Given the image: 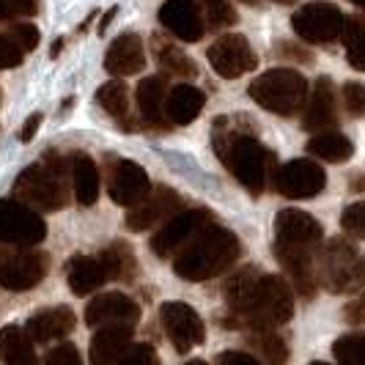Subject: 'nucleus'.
Returning <instances> with one entry per match:
<instances>
[{"mask_svg":"<svg viewBox=\"0 0 365 365\" xmlns=\"http://www.w3.org/2000/svg\"><path fill=\"white\" fill-rule=\"evenodd\" d=\"M344 108L351 118L365 115V86L363 83H346L344 86Z\"/></svg>","mask_w":365,"mask_h":365,"instance_id":"e433bc0d","label":"nucleus"},{"mask_svg":"<svg viewBox=\"0 0 365 365\" xmlns=\"http://www.w3.org/2000/svg\"><path fill=\"white\" fill-rule=\"evenodd\" d=\"M135 99H138V113H140V121L151 129H168L170 121H168V113H165V105H168V83L160 74H151V77H143L138 83V91H135Z\"/></svg>","mask_w":365,"mask_h":365,"instance_id":"6ab92c4d","label":"nucleus"},{"mask_svg":"<svg viewBox=\"0 0 365 365\" xmlns=\"http://www.w3.org/2000/svg\"><path fill=\"white\" fill-rule=\"evenodd\" d=\"M160 25L182 41H198L206 31L201 6L195 0H168L160 9Z\"/></svg>","mask_w":365,"mask_h":365,"instance_id":"f3484780","label":"nucleus"},{"mask_svg":"<svg viewBox=\"0 0 365 365\" xmlns=\"http://www.w3.org/2000/svg\"><path fill=\"white\" fill-rule=\"evenodd\" d=\"M341 228L351 234V237L357 239H365V201L363 203H351L344 209V215H341Z\"/></svg>","mask_w":365,"mask_h":365,"instance_id":"c9c22d12","label":"nucleus"},{"mask_svg":"<svg viewBox=\"0 0 365 365\" xmlns=\"http://www.w3.org/2000/svg\"><path fill=\"white\" fill-rule=\"evenodd\" d=\"M349 3H357V6H365V0H349Z\"/></svg>","mask_w":365,"mask_h":365,"instance_id":"603ef678","label":"nucleus"},{"mask_svg":"<svg viewBox=\"0 0 365 365\" xmlns=\"http://www.w3.org/2000/svg\"><path fill=\"white\" fill-rule=\"evenodd\" d=\"M225 305L231 327L274 329L286 324L294 313V292L277 274H267L256 267H245L225 283Z\"/></svg>","mask_w":365,"mask_h":365,"instance_id":"f257e3e1","label":"nucleus"},{"mask_svg":"<svg viewBox=\"0 0 365 365\" xmlns=\"http://www.w3.org/2000/svg\"><path fill=\"white\" fill-rule=\"evenodd\" d=\"M311 365H329V363H311Z\"/></svg>","mask_w":365,"mask_h":365,"instance_id":"864d4df0","label":"nucleus"},{"mask_svg":"<svg viewBox=\"0 0 365 365\" xmlns=\"http://www.w3.org/2000/svg\"><path fill=\"white\" fill-rule=\"evenodd\" d=\"M132 341V324H108L99 327L91 341V363L93 365H121L127 357Z\"/></svg>","mask_w":365,"mask_h":365,"instance_id":"4be33fe9","label":"nucleus"},{"mask_svg":"<svg viewBox=\"0 0 365 365\" xmlns=\"http://www.w3.org/2000/svg\"><path fill=\"white\" fill-rule=\"evenodd\" d=\"M250 346L258 351V357L267 365H286L289 363V346L280 335H274L272 329H256L250 338Z\"/></svg>","mask_w":365,"mask_h":365,"instance_id":"2f4dec72","label":"nucleus"},{"mask_svg":"<svg viewBox=\"0 0 365 365\" xmlns=\"http://www.w3.org/2000/svg\"><path fill=\"white\" fill-rule=\"evenodd\" d=\"M332 354L341 365H365V332L338 338L332 344Z\"/></svg>","mask_w":365,"mask_h":365,"instance_id":"72a5a7b5","label":"nucleus"},{"mask_svg":"<svg viewBox=\"0 0 365 365\" xmlns=\"http://www.w3.org/2000/svg\"><path fill=\"white\" fill-rule=\"evenodd\" d=\"M28 335L36 341V344H50L58 338H66L74 329V313L66 305H55V308H44V311L34 313L28 319Z\"/></svg>","mask_w":365,"mask_h":365,"instance_id":"5701e85b","label":"nucleus"},{"mask_svg":"<svg viewBox=\"0 0 365 365\" xmlns=\"http://www.w3.org/2000/svg\"><path fill=\"white\" fill-rule=\"evenodd\" d=\"M143 66H146V53H143V41L138 34H121L105 55V69L113 77L138 74Z\"/></svg>","mask_w":365,"mask_h":365,"instance_id":"412c9836","label":"nucleus"},{"mask_svg":"<svg viewBox=\"0 0 365 365\" xmlns=\"http://www.w3.org/2000/svg\"><path fill=\"white\" fill-rule=\"evenodd\" d=\"M215 151H217L220 163L237 176L245 190H250L253 195L264 192L274 165V154L269 148L261 146L253 135H245V132H237V129H225L222 132L217 124Z\"/></svg>","mask_w":365,"mask_h":365,"instance_id":"20e7f679","label":"nucleus"},{"mask_svg":"<svg viewBox=\"0 0 365 365\" xmlns=\"http://www.w3.org/2000/svg\"><path fill=\"white\" fill-rule=\"evenodd\" d=\"M184 365H209V363H203V360H190V363H184Z\"/></svg>","mask_w":365,"mask_h":365,"instance_id":"3c124183","label":"nucleus"},{"mask_svg":"<svg viewBox=\"0 0 365 365\" xmlns=\"http://www.w3.org/2000/svg\"><path fill=\"white\" fill-rule=\"evenodd\" d=\"M316 277L332 294H351L365 286V258L346 239H332L316 256Z\"/></svg>","mask_w":365,"mask_h":365,"instance_id":"423d86ee","label":"nucleus"},{"mask_svg":"<svg viewBox=\"0 0 365 365\" xmlns=\"http://www.w3.org/2000/svg\"><path fill=\"white\" fill-rule=\"evenodd\" d=\"M99 258H102V264L108 269L110 280H124V283H129L138 274V261L132 256V247H129L127 242H113L110 247L102 250Z\"/></svg>","mask_w":365,"mask_h":365,"instance_id":"7c9ffc66","label":"nucleus"},{"mask_svg":"<svg viewBox=\"0 0 365 365\" xmlns=\"http://www.w3.org/2000/svg\"><path fill=\"white\" fill-rule=\"evenodd\" d=\"M96 102L108 110L110 118H115L124 129H135L129 115V88L121 80H110L96 91Z\"/></svg>","mask_w":365,"mask_h":365,"instance_id":"c756f323","label":"nucleus"},{"mask_svg":"<svg viewBox=\"0 0 365 365\" xmlns=\"http://www.w3.org/2000/svg\"><path fill=\"white\" fill-rule=\"evenodd\" d=\"M38 127H41V113H34L25 124H22V132H19V140L22 143H28V140H34L36 138V132H38Z\"/></svg>","mask_w":365,"mask_h":365,"instance_id":"a18cd8bd","label":"nucleus"},{"mask_svg":"<svg viewBox=\"0 0 365 365\" xmlns=\"http://www.w3.org/2000/svg\"><path fill=\"white\" fill-rule=\"evenodd\" d=\"M217 365H261L253 354L245 351H222L217 357Z\"/></svg>","mask_w":365,"mask_h":365,"instance_id":"c03bdc74","label":"nucleus"},{"mask_svg":"<svg viewBox=\"0 0 365 365\" xmlns=\"http://www.w3.org/2000/svg\"><path fill=\"white\" fill-rule=\"evenodd\" d=\"M61 47H63V38H58V41H55V44H53V50H50V55H53V58H55V55L61 53Z\"/></svg>","mask_w":365,"mask_h":365,"instance_id":"de8ad7c7","label":"nucleus"},{"mask_svg":"<svg viewBox=\"0 0 365 365\" xmlns=\"http://www.w3.org/2000/svg\"><path fill=\"white\" fill-rule=\"evenodd\" d=\"M209 63L225 80H237L242 74L253 72L258 66V55L253 53L250 41L239 34H225L209 47Z\"/></svg>","mask_w":365,"mask_h":365,"instance_id":"f8f14e48","label":"nucleus"},{"mask_svg":"<svg viewBox=\"0 0 365 365\" xmlns=\"http://www.w3.org/2000/svg\"><path fill=\"white\" fill-rule=\"evenodd\" d=\"M242 3H247V6H261V0H242Z\"/></svg>","mask_w":365,"mask_h":365,"instance_id":"8fccbe9b","label":"nucleus"},{"mask_svg":"<svg viewBox=\"0 0 365 365\" xmlns=\"http://www.w3.org/2000/svg\"><path fill=\"white\" fill-rule=\"evenodd\" d=\"M50 269V258L36 250H25L14 256L0 258V289L6 292H28L44 280V274Z\"/></svg>","mask_w":365,"mask_h":365,"instance_id":"4468645a","label":"nucleus"},{"mask_svg":"<svg viewBox=\"0 0 365 365\" xmlns=\"http://www.w3.org/2000/svg\"><path fill=\"white\" fill-rule=\"evenodd\" d=\"M108 192L118 206H135L151 192L148 173L132 160H115L108 168Z\"/></svg>","mask_w":365,"mask_h":365,"instance_id":"2eb2a0df","label":"nucleus"},{"mask_svg":"<svg viewBox=\"0 0 365 365\" xmlns=\"http://www.w3.org/2000/svg\"><path fill=\"white\" fill-rule=\"evenodd\" d=\"M308 154L324 160V163H346L354 154V143L341 132H319L308 140Z\"/></svg>","mask_w":365,"mask_h":365,"instance_id":"c85d7f7f","label":"nucleus"},{"mask_svg":"<svg viewBox=\"0 0 365 365\" xmlns=\"http://www.w3.org/2000/svg\"><path fill=\"white\" fill-rule=\"evenodd\" d=\"M34 338L28 329L9 327L0 329V365H36V351H34Z\"/></svg>","mask_w":365,"mask_h":365,"instance_id":"a878e982","label":"nucleus"},{"mask_svg":"<svg viewBox=\"0 0 365 365\" xmlns=\"http://www.w3.org/2000/svg\"><path fill=\"white\" fill-rule=\"evenodd\" d=\"M121 365H160V360H157L154 346H148V344H138V346L129 349L127 357L121 360Z\"/></svg>","mask_w":365,"mask_h":365,"instance_id":"79ce46f5","label":"nucleus"},{"mask_svg":"<svg viewBox=\"0 0 365 365\" xmlns=\"http://www.w3.org/2000/svg\"><path fill=\"white\" fill-rule=\"evenodd\" d=\"M344 47H346L349 63L357 72H365V17H346Z\"/></svg>","mask_w":365,"mask_h":365,"instance_id":"473e14b6","label":"nucleus"},{"mask_svg":"<svg viewBox=\"0 0 365 365\" xmlns=\"http://www.w3.org/2000/svg\"><path fill=\"white\" fill-rule=\"evenodd\" d=\"M338 124V108H335V88H332V80L329 77H319L313 93L308 99V108H305V118H302V127L308 132H327Z\"/></svg>","mask_w":365,"mask_h":365,"instance_id":"aec40b11","label":"nucleus"},{"mask_svg":"<svg viewBox=\"0 0 365 365\" xmlns=\"http://www.w3.org/2000/svg\"><path fill=\"white\" fill-rule=\"evenodd\" d=\"M209 222H212L209 209H187V212L173 215V217L168 220L163 228L151 237V250H154V256L168 258L170 253L182 250L184 245L195 237L203 225H209Z\"/></svg>","mask_w":365,"mask_h":365,"instance_id":"ddd939ff","label":"nucleus"},{"mask_svg":"<svg viewBox=\"0 0 365 365\" xmlns=\"http://www.w3.org/2000/svg\"><path fill=\"white\" fill-rule=\"evenodd\" d=\"M250 99L274 115H297L308 102V80L297 69H269L250 83Z\"/></svg>","mask_w":365,"mask_h":365,"instance_id":"0eeeda50","label":"nucleus"},{"mask_svg":"<svg viewBox=\"0 0 365 365\" xmlns=\"http://www.w3.org/2000/svg\"><path fill=\"white\" fill-rule=\"evenodd\" d=\"M151 47H154V58H157V63H160V69H165L168 74H176V77H195L198 74V66H195V61L190 58L187 53H182V47H176L170 38L160 36V34H154L151 38Z\"/></svg>","mask_w":365,"mask_h":365,"instance_id":"cd10ccee","label":"nucleus"},{"mask_svg":"<svg viewBox=\"0 0 365 365\" xmlns=\"http://www.w3.org/2000/svg\"><path fill=\"white\" fill-rule=\"evenodd\" d=\"M44 365H83V360H80V351L74 344H61L47 354Z\"/></svg>","mask_w":365,"mask_h":365,"instance_id":"a19ab883","label":"nucleus"},{"mask_svg":"<svg viewBox=\"0 0 365 365\" xmlns=\"http://www.w3.org/2000/svg\"><path fill=\"white\" fill-rule=\"evenodd\" d=\"M108 280L110 274L99 256H72L66 261V283L77 297H88Z\"/></svg>","mask_w":365,"mask_h":365,"instance_id":"b1692460","label":"nucleus"},{"mask_svg":"<svg viewBox=\"0 0 365 365\" xmlns=\"http://www.w3.org/2000/svg\"><path fill=\"white\" fill-rule=\"evenodd\" d=\"M203 17L206 25L212 31H222V28H231L237 22V9L231 0H201Z\"/></svg>","mask_w":365,"mask_h":365,"instance_id":"f704fd0d","label":"nucleus"},{"mask_svg":"<svg viewBox=\"0 0 365 365\" xmlns=\"http://www.w3.org/2000/svg\"><path fill=\"white\" fill-rule=\"evenodd\" d=\"M239 253H242L239 239L228 228L209 222L184 245L182 253L173 261V269L182 280L198 283V280H209L231 269Z\"/></svg>","mask_w":365,"mask_h":365,"instance_id":"7ed1b4c3","label":"nucleus"},{"mask_svg":"<svg viewBox=\"0 0 365 365\" xmlns=\"http://www.w3.org/2000/svg\"><path fill=\"white\" fill-rule=\"evenodd\" d=\"M344 25H346V17L341 14L338 6H332L327 0L305 3L294 11L292 17L294 34L308 44H329V41L341 38L344 36Z\"/></svg>","mask_w":365,"mask_h":365,"instance_id":"6e6552de","label":"nucleus"},{"mask_svg":"<svg viewBox=\"0 0 365 365\" xmlns=\"http://www.w3.org/2000/svg\"><path fill=\"white\" fill-rule=\"evenodd\" d=\"M176 209H182V198L170 190V187H157L151 190L146 198L135 206H129L127 225L132 231H148L151 225H157L160 220L173 215Z\"/></svg>","mask_w":365,"mask_h":365,"instance_id":"a211bd4d","label":"nucleus"},{"mask_svg":"<svg viewBox=\"0 0 365 365\" xmlns=\"http://www.w3.org/2000/svg\"><path fill=\"white\" fill-rule=\"evenodd\" d=\"M203 105H206V93L195 86H176L168 91V105H165V113H168V121L170 124H179V127H187L192 124L198 115H201Z\"/></svg>","mask_w":365,"mask_h":365,"instance_id":"393cba45","label":"nucleus"},{"mask_svg":"<svg viewBox=\"0 0 365 365\" xmlns=\"http://www.w3.org/2000/svg\"><path fill=\"white\" fill-rule=\"evenodd\" d=\"M140 319V305L127 294H99L86 305L88 327H108V324H132Z\"/></svg>","mask_w":365,"mask_h":365,"instance_id":"dca6fc26","label":"nucleus"},{"mask_svg":"<svg viewBox=\"0 0 365 365\" xmlns=\"http://www.w3.org/2000/svg\"><path fill=\"white\" fill-rule=\"evenodd\" d=\"M160 316H163L165 332H168L170 344L179 354H187L190 349L203 344L206 327H203V319L192 305H187V302H165Z\"/></svg>","mask_w":365,"mask_h":365,"instance_id":"9b49d317","label":"nucleus"},{"mask_svg":"<svg viewBox=\"0 0 365 365\" xmlns=\"http://www.w3.org/2000/svg\"><path fill=\"white\" fill-rule=\"evenodd\" d=\"M324 237V228L316 217L299 209H283L274 217V256L280 267L292 274L294 286L302 297H313L316 277V256Z\"/></svg>","mask_w":365,"mask_h":365,"instance_id":"f03ea898","label":"nucleus"},{"mask_svg":"<svg viewBox=\"0 0 365 365\" xmlns=\"http://www.w3.org/2000/svg\"><path fill=\"white\" fill-rule=\"evenodd\" d=\"M25 53L19 50V44L11 38V34H0V69H14L22 63Z\"/></svg>","mask_w":365,"mask_h":365,"instance_id":"4c0bfd02","label":"nucleus"},{"mask_svg":"<svg viewBox=\"0 0 365 365\" xmlns=\"http://www.w3.org/2000/svg\"><path fill=\"white\" fill-rule=\"evenodd\" d=\"M72 182L77 203L93 206L99 198V168L88 154H74L72 157Z\"/></svg>","mask_w":365,"mask_h":365,"instance_id":"bb28decb","label":"nucleus"},{"mask_svg":"<svg viewBox=\"0 0 365 365\" xmlns=\"http://www.w3.org/2000/svg\"><path fill=\"white\" fill-rule=\"evenodd\" d=\"M69 165L72 160H63L58 151H47L41 163L25 168L17 176L14 195L41 212H61L69 203V187H66Z\"/></svg>","mask_w":365,"mask_h":365,"instance_id":"39448f33","label":"nucleus"},{"mask_svg":"<svg viewBox=\"0 0 365 365\" xmlns=\"http://www.w3.org/2000/svg\"><path fill=\"white\" fill-rule=\"evenodd\" d=\"M9 34H11V38L19 44L22 53H31V50L38 47V31H36V25H31V22H17V25H11Z\"/></svg>","mask_w":365,"mask_h":365,"instance_id":"58836bf2","label":"nucleus"},{"mask_svg":"<svg viewBox=\"0 0 365 365\" xmlns=\"http://www.w3.org/2000/svg\"><path fill=\"white\" fill-rule=\"evenodd\" d=\"M274 3H280V6H292V3H297V0H274Z\"/></svg>","mask_w":365,"mask_h":365,"instance_id":"09e8293b","label":"nucleus"},{"mask_svg":"<svg viewBox=\"0 0 365 365\" xmlns=\"http://www.w3.org/2000/svg\"><path fill=\"white\" fill-rule=\"evenodd\" d=\"M115 14H118V9H110L108 14L102 17V22H99V34H108V28H110V22L115 19Z\"/></svg>","mask_w":365,"mask_h":365,"instance_id":"49530a36","label":"nucleus"},{"mask_svg":"<svg viewBox=\"0 0 365 365\" xmlns=\"http://www.w3.org/2000/svg\"><path fill=\"white\" fill-rule=\"evenodd\" d=\"M47 237L44 220L22 201H0V242L31 247Z\"/></svg>","mask_w":365,"mask_h":365,"instance_id":"1a4fd4ad","label":"nucleus"},{"mask_svg":"<svg viewBox=\"0 0 365 365\" xmlns=\"http://www.w3.org/2000/svg\"><path fill=\"white\" fill-rule=\"evenodd\" d=\"M344 319H346L349 324H365V292L360 297H354L344 308Z\"/></svg>","mask_w":365,"mask_h":365,"instance_id":"37998d69","label":"nucleus"},{"mask_svg":"<svg viewBox=\"0 0 365 365\" xmlns=\"http://www.w3.org/2000/svg\"><path fill=\"white\" fill-rule=\"evenodd\" d=\"M272 184L280 195L299 201V198L319 195L324 190V184H327V173H324L322 165L313 163V160H292V163H286L283 168L274 170Z\"/></svg>","mask_w":365,"mask_h":365,"instance_id":"9d476101","label":"nucleus"},{"mask_svg":"<svg viewBox=\"0 0 365 365\" xmlns=\"http://www.w3.org/2000/svg\"><path fill=\"white\" fill-rule=\"evenodd\" d=\"M36 14V0H0V22L17 17H34Z\"/></svg>","mask_w":365,"mask_h":365,"instance_id":"ea45409f","label":"nucleus"}]
</instances>
